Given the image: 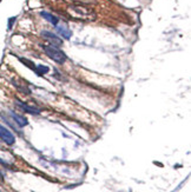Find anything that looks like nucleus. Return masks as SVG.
Instances as JSON below:
<instances>
[{
    "label": "nucleus",
    "instance_id": "nucleus-12",
    "mask_svg": "<svg viewBox=\"0 0 191 192\" xmlns=\"http://www.w3.org/2000/svg\"><path fill=\"white\" fill-rule=\"evenodd\" d=\"M0 1H1V0H0Z\"/></svg>",
    "mask_w": 191,
    "mask_h": 192
},
{
    "label": "nucleus",
    "instance_id": "nucleus-1",
    "mask_svg": "<svg viewBox=\"0 0 191 192\" xmlns=\"http://www.w3.org/2000/svg\"><path fill=\"white\" fill-rule=\"evenodd\" d=\"M44 51H45L46 56L49 57L50 59H52L53 62H58V64H64L67 59L66 54L62 50H59L57 46H53V45L44 46Z\"/></svg>",
    "mask_w": 191,
    "mask_h": 192
},
{
    "label": "nucleus",
    "instance_id": "nucleus-7",
    "mask_svg": "<svg viewBox=\"0 0 191 192\" xmlns=\"http://www.w3.org/2000/svg\"><path fill=\"white\" fill-rule=\"evenodd\" d=\"M40 14H41V17H43L44 19H46L47 21H50L53 26L58 25V21H59V20H58V18H57L56 15H53V14H51V13H49V12H45V11L41 12Z\"/></svg>",
    "mask_w": 191,
    "mask_h": 192
},
{
    "label": "nucleus",
    "instance_id": "nucleus-5",
    "mask_svg": "<svg viewBox=\"0 0 191 192\" xmlns=\"http://www.w3.org/2000/svg\"><path fill=\"white\" fill-rule=\"evenodd\" d=\"M41 34H43L45 38L50 39V40L53 43V45H56V46H60V45H63V40L60 39V38L57 37L56 34H53V33H51V32H49V31H43Z\"/></svg>",
    "mask_w": 191,
    "mask_h": 192
},
{
    "label": "nucleus",
    "instance_id": "nucleus-11",
    "mask_svg": "<svg viewBox=\"0 0 191 192\" xmlns=\"http://www.w3.org/2000/svg\"><path fill=\"white\" fill-rule=\"evenodd\" d=\"M0 192H4V191H1V190H0Z\"/></svg>",
    "mask_w": 191,
    "mask_h": 192
},
{
    "label": "nucleus",
    "instance_id": "nucleus-9",
    "mask_svg": "<svg viewBox=\"0 0 191 192\" xmlns=\"http://www.w3.org/2000/svg\"><path fill=\"white\" fill-rule=\"evenodd\" d=\"M20 62H23V64H24V65L28 66V67L32 68L33 71L36 70V65H34V64H32V62H30V60H27V59H24V58H21V59H20Z\"/></svg>",
    "mask_w": 191,
    "mask_h": 192
},
{
    "label": "nucleus",
    "instance_id": "nucleus-2",
    "mask_svg": "<svg viewBox=\"0 0 191 192\" xmlns=\"http://www.w3.org/2000/svg\"><path fill=\"white\" fill-rule=\"evenodd\" d=\"M0 138L6 143L7 145H13L15 142V138L12 134V132L7 130L6 127H4L2 125H0Z\"/></svg>",
    "mask_w": 191,
    "mask_h": 192
},
{
    "label": "nucleus",
    "instance_id": "nucleus-10",
    "mask_svg": "<svg viewBox=\"0 0 191 192\" xmlns=\"http://www.w3.org/2000/svg\"><path fill=\"white\" fill-rule=\"evenodd\" d=\"M17 20V18L15 17H12V18L8 19V30H12L13 27V24H14V21Z\"/></svg>",
    "mask_w": 191,
    "mask_h": 192
},
{
    "label": "nucleus",
    "instance_id": "nucleus-8",
    "mask_svg": "<svg viewBox=\"0 0 191 192\" xmlns=\"http://www.w3.org/2000/svg\"><path fill=\"white\" fill-rule=\"evenodd\" d=\"M34 72H36L37 75H47V73L50 72V67H49V66H45V65H38V66H36Z\"/></svg>",
    "mask_w": 191,
    "mask_h": 192
},
{
    "label": "nucleus",
    "instance_id": "nucleus-3",
    "mask_svg": "<svg viewBox=\"0 0 191 192\" xmlns=\"http://www.w3.org/2000/svg\"><path fill=\"white\" fill-rule=\"evenodd\" d=\"M15 105L19 106L24 112L31 113V114H40V112H41V110H39V109H37V107H33V106L27 105V104L21 103V101H19V100H15Z\"/></svg>",
    "mask_w": 191,
    "mask_h": 192
},
{
    "label": "nucleus",
    "instance_id": "nucleus-4",
    "mask_svg": "<svg viewBox=\"0 0 191 192\" xmlns=\"http://www.w3.org/2000/svg\"><path fill=\"white\" fill-rule=\"evenodd\" d=\"M56 30L58 32V34L59 36H62L63 38H65V39H70L71 36H72V31L68 28L67 26L65 25H60V26H56Z\"/></svg>",
    "mask_w": 191,
    "mask_h": 192
},
{
    "label": "nucleus",
    "instance_id": "nucleus-6",
    "mask_svg": "<svg viewBox=\"0 0 191 192\" xmlns=\"http://www.w3.org/2000/svg\"><path fill=\"white\" fill-rule=\"evenodd\" d=\"M11 114V117L13 118V120L17 123V124L19 125V126H26V125L28 124V122H27V119L25 117H23V116H20V114H17V113H14V112H11L10 113Z\"/></svg>",
    "mask_w": 191,
    "mask_h": 192
}]
</instances>
